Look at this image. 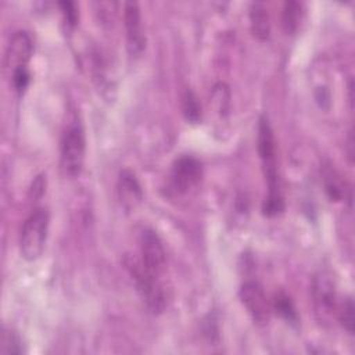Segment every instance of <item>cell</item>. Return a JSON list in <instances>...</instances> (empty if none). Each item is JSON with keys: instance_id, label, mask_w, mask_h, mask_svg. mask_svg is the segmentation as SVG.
<instances>
[{"instance_id": "1", "label": "cell", "mask_w": 355, "mask_h": 355, "mask_svg": "<svg viewBox=\"0 0 355 355\" xmlns=\"http://www.w3.org/2000/svg\"><path fill=\"white\" fill-rule=\"evenodd\" d=\"M125 268L128 269L132 280L135 282L136 290L147 308L153 313H159L165 309L166 297L159 283V276L151 272L141 261V258L126 255L123 259Z\"/></svg>"}, {"instance_id": "2", "label": "cell", "mask_w": 355, "mask_h": 355, "mask_svg": "<svg viewBox=\"0 0 355 355\" xmlns=\"http://www.w3.org/2000/svg\"><path fill=\"white\" fill-rule=\"evenodd\" d=\"M49 233V212L35 208L25 219L19 233V252L26 261L37 259L46 245Z\"/></svg>"}, {"instance_id": "3", "label": "cell", "mask_w": 355, "mask_h": 355, "mask_svg": "<svg viewBox=\"0 0 355 355\" xmlns=\"http://www.w3.org/2000/svg\"><path fill=\"white\" fill-rule=\"evenodd\" d=\"M86 141L85 133L79 123H71L61 139L60 161L61 169L67 176H76L80 173L85 161Z\"/></svg>"}, {"instance_id": "4", "label": "cell", "mask_w": 355, "mask_h": 355, "mask_svg": "<svg viewBox=\"0 0 355 355\" xmlns=\"http://www.w3.org/2000/svg\"><path fill=\"white\" fill-rule=\"evenodd\" d=\"M258 154L262 162L265 179L268 182V194H279L277 166H276V144L272 126L268 116L262 115L258 123Z\"/></svg>"}, {"instance_id": "5", "label": "cell", "mask_w": 355, "mask_h": 355, "mask_svg": "<svg viewBox=\"0 0 355 355\" xmlns=\"http://www.w3.org/2000/svg\"><path fill=\"white\" fill-rule=\"evenodd\" d=\"M202 178L201 162L193 155L175 159L169 173V186L176 194H189L200 184Z\"/></svg>"}, {"instance_id": "6", "label": "cell", "mask_w": 355, "mask_h": 355, "mask_svg": "<svg viewBox=\"0 0 355 355\" xmlns=\"http://www.w3.org/2000/svg\"><path fill=\"white\" fill-rule=\"evenodd\" d=\"M239 297L255 323L266 324L269 322L272 304L266 298V294L259 283L252 280L243 283L239 290Z\"/></svg>"}, {"instance_id": "7", "label": "cell", "mask_w": 355, "mask_h": 355, "mask_svg": "<svg viewBox=\"0 0 355 355\" xmlns=\"http://www.w3.org/2000/svg\"><path fill=\"white\" fill-rule=\"evenodd\" d=\"M140 258L143 263L155 275L161 276L166 266V254L158 234L148 227H143L139 236Z\"/></svg>"}, {"instance_id": "8", "label": "cell", "mask_w": 355, "mask_h": 355, "mask_svg": "<svg viewBox=\"0 0 355 355\" xmlns=\"http://www.w3.org/2000/svg\"><path fill=\"white\" fill-rule=\"evenodd\" d=\"M123 22L126 31V47L130 55H140L146 47V36L143 32L140 8L136 1L125 3Z\"/></svg>"}, {"instance_id": "9", "label": "cell", "mask_w": 355, "mask_h": 355, "mask_svg": "<svg viewBox=\"0 0 355 355\" xmlns=\"http://www.w3.org/2000/svg\"><path fill=\"white\" fill-rule=\"evenodd\" d=\"M312 295L316 312L323 318L327 319L331 315L337 313L338 302L334 282L327 273H319L312 286Z\"/></svg>"}, {"instance_id": "10", "label": "cell", "mask_w": 355, "mask_h": 355, "mask_svg": "<svg viewBox=\"0 0 355 355\" xmlns=\"http://www.w3.org/2000/svg\"><path fill=\"white\" fill-rule=\"evenodd\" d=\"M32 51H33V44L28 32L25 31L15 32L11 36L10 43L7 44V49H6V57H4L6 69L12 72L19 67H26L28 61L32 57Z\"/></svg>"}, {"instance_id": "11", "label": "cell", "mask_w": 355, "mask_h": 355, "mask_svg": "<svg viewBox=\"0 0 355 355\" xmlns=\"http://www.w3.org/2000/svg\"><path fill=\"white\" fill-rule=\"evenodd\" d=\"M116 193H118L121 205L126 211L136 209V207L141 202V198H143L141 186L136 175L129 169L121 171L118 178V184H116Z\"/></svg>"}, {"instance_id": "12", "label": "cell", "mask_w": 355, "mask_h": 355, "mask_svg": "<svg viewBox=\"0 0 355 355\" xmlns=\"http://www.w3.org/2000/svg\"><path fill=\"white\" fill-rule=\"evenodd\" d=\"M322 179L324 184V191L331 201H341L351 198V189L343 179L340 172L330 164H324L322 168Z\"/></svg>"}, {"instance_id": "13", "label": "cell", "mask_w": 355, "mask_h": 355, "mask_svg": "<svg viewBox=\"0 0 355 355\" xmlns=\"http://www.w3.org/2000/svg\"><path fill=\"white\" fill-rule=\"evenodd\" d=\"M250 24L251 31L259 40H266L270 33V21L268 8L261 1H254L250 6Z\"/></svg>"}, {"instance_id": "14", "label": "cell", "mask_w": 355, "mask_h": 355, "mask_svg": "<svg viewBox=\"0 0 355 355\" xmlns=\"http://www.w3.org/2000/svg\"><path fill=\"white\" fill-rule=\"evenodd\" d=\"M304 17V4L300 1H286L282 12V24L287 33H294Z\"/></svg>"}, {"instance_id": "15", "label": "cell", "mask_w": 355, "mask_h": 355, "mask_svg": "<svg viewBox=\"0 0 355 355\" xmlns=\"http://www.w3.org/2000/svg\"><path fill=\"white\" fill-rule=\"evenodd\" d=\"M272 309L276 311V313L283 318L286 322L297 323L298 315L295 311V306L291 301V298L284 291H277L273 294V298L270 301Z\"/></svg>"}, {"instance_id": "16", "label": "cell", "mask_w": 355, "mask_h": 355, "mask_svg": "<svg viewBox=\"0 0 355 355\" xmlns=\"http://www.w3.org/2000/svg\"><path fill=\"white\" fill-rule=\"evenodd\" d=\"M24 344L18 333H15L11 329H4L1 333V340H0V352L4 355L10 354H22Z\"/></svg>"}, {"instance_id": "17", "label": "cell", "mask_w": 355, "mask_h": 355, "mask_svg": "<svg viewBox=\"0 0 355 355\" xmlns=\"http://www.w3.org/2000/svg\"><path fill=\"white\" fill-rule=\"evenodd\" d=\"M336 315L338 316V320L341 322L343 327L349 334H352L354 333V302L351 297H347L338 304Z\"/></svg>"}, {"instance_id": "18", "label": "cell", "mask_w": 355, "mask_h": 355, "mask_svg": "<svg viewBox=\"0 0 355 355\" xmlns=\"http://www.w3.org/2000/svg\"><path fill=\"white\" fill-rule=\"evenodd\" d=\"M183 112L186 118L191 122H197L201 115V108L197 101V97L190 90H186V93L183 94Z\"/></svg>"}, {"instance_id": "19", "label": "cell", "mask_w": 355, "mask_h": 355, "mask_svg": "<svg viewBox=\"0 0 355 355\" xmlns=\"http://www.w3.org/2000/svg\"><path fill=\"white\" fill-rule=\"evenodd\" d=\"M284 208V201L280 194H268L265 197V201L262 204V212L266 216H276L279 215Z\"/></svg>"}, {"instance_id": "20", "label": "cell", "mask_w": 355, "mask_h": 355, "mask_svg": "<svg viewBox=\"0 0 355 355\" xmlns=\"http://www.w3.org/2000/svg\"><path fill=\"white\" fill-rule=\"evenodd\" d=\"M11 79H12V86L18 93H22L29 82H31V72L28 67H19L11 72Z\"/></svg>"}, {"instance_id": "21", "label": "cell", "mask_w": 355, "mask_h": 355, "mask_svg": "<svg viewBox=\"0 0 355 355\" xmlns=\"http://www.w3.org/2000/svg\"><path fill=\"white\" fill-rule=\"evenodd\" d=\"M58 6L61 7L65 24L69 25V26H73L76 24V19H78V12H76L75 4L72 1H60Z\"/></svg>"}, {"instance_id": "22", "label": "cell", "mask_w": 355, "mask_h": 355, "mask_svg": "<svg viewBox=\"0 0 355 355\" xmlns=\"http://www.w3.org/2000/svg\"><path fill=\"white\" fill-rule=\"evenodd\" d=\"M46 176L43 175H39L33 183H32V187H31V196H33V198H37V197H42V194L44 193V187H46Z\"/></svg>"}]
</instances>
